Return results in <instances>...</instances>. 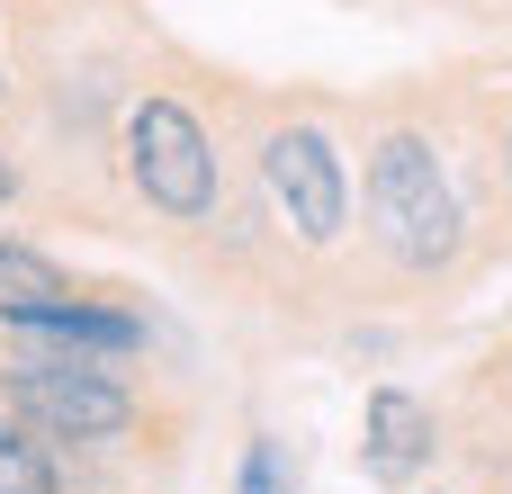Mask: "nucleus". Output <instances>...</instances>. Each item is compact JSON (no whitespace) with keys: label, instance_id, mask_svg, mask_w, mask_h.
<instances>
[{"label":"nucleus","instance_id":"obj_5","mask_svg":"<svg viewBox=\"0 0 512 494\" xmlns=\"http://www.w3.org/2000/svg\"><path fill=\"white\" fill-rule=\"evenodd\" d=\"M432 459H441V423H432V405L405 396V387H378L369 414H360V468H369L378 486H414Z\"/></svg>","mask_w":512,"mask_h":494},{"label":"nucleus","instance_id":"obj_12","mask_svg":"<svg viewBox=\"0 0 512 494\" xmlns=\"http://www.w3.org/2000/svg\"><path fill=\"white\" fill-rule=\"evenodd\" d=\"M504 369H512V360H504Z\"/></svg>","mask_w":512,"mask_h":494},{"label":"nucleus","instance_id":"obj_6","mask_svg":"<svg viewBox=\"0 0 512 494\" xmlns=\"http://www.w3.org/2000/svg\"><path fill=\"white\" fill-rule=\"evenodd\" d=\"M0 324L45 342V351H99V360H126L144 342V324L126 306H90V297H36V306H9Z\"/></svg>","mask_w":512,"mask_h":494},{"label":"nucleus","instance_id":"obj_10","mask_svg":"<svg viewBox=\"0 0 512 494\" xmlns=\"http://www.w3.org/2000/svg\"><path fill=\"white\" fill-rule=\"evenodd\" d=\"M9 189H18V180H9V153H0V198H9Z\"/></svg>","mask_w":512,"mask_h":494},{"label":"nucleus","instance_id":"obj_1","mask_svg":"<svg viewBox=\"0 0 512 494\" xmlns=\"http://www.w3.org/2000/svg\"><path fill=\"white\" fill-rule=\"evenodd\" d=\"M369 234L396 270H450L459 252V189H450V162L432 153V135L414 126H387L369 144Z\"/></svg>","mask_w":512,"mask_h":494},{"label":"nucleus","instance_id":"obj_11","mask_svg":"<svg viewBox=\"0 0 512 494\" xmlns=\"http://www.w3.org/2000/svg\"><path fill=\"white\" fill-rule=\"evenodd\" d=\"M504 180H512V135H504Z\"/></svg>","mask_w":512,"mask_h":494},{"label":"nucleus","instance_id":"obj_8","mask_svg":"<svg viewBox=\"0 0 512 494\" xmlns=\"http://www.w3.org/2000/svg\"><path fill=\"white\" fill-rule=\"evenodd\" d=\"M36 297H72V279H63L45 252H27V243L0 234V315H9V306H36Z\"/></svg>","mask_w":512,"mask_h":494},{"label":"nucleus","instance_id":"obj_2","mask_svg":"<svg viewBox=\"0 0 512 494\" xmlns=\"http://www.w3.org/2000/svg\"><path fill=\"white\" fill-rule=\"evenodd\" d=\"M0 396L45 441H117L135 423V396L99 369V351H18L0 369Z\"/></svg>","mask_w":512,"mask_h":494},{"label":"nucleus","instance_id":"obj_9","mask_svg":"<svg viewBox=\"0 0 512 494\" xmlns=\"http://www.w3.org/2000/svg\"><path fill=\"white\" fill-rule=\"evenodd\" d=\"M234 494H288V450H279L270 432L243 450V486H234Z\"/></svg>","mask_w":512,"mask_h":494},{"label":"nucleus","instance_id":"obj_4","mask_svg":"<svg viewBox=\"0 0 512 494\" xmlns=\"http://www.w3.org/2000/svg\"><path fill=\"white\" fill-rule=\"evenodd\" d=\"M261 180H270V198H279V216H288V234L297 243H342V225H351V180H342V153H333V135L324 126H279L270 144H261Z\"/></svg>","mask_w":512,"mask_h":494},{"label":"nucleus","instance_id":"obj_3","mask_svg":"<svg viewBox=\"0 0 512 494\" xmlns=\"http://www.w3.org/2000/svg\"><path fill=\"white\" fill-rule=\"evenodd\" d=\"M126 180H135V198L144 207H162V216H207L216 207V189H225V171H216V144H207V126L180 108V99H135L126 108Z\"/></svg>","mask_w":512,"mask_h":494},{"label":"nucleus","instance_id":"obj_7","mask_svg":"<svg viewBox=\"0 0 512 494\" xmlns=\"http://www.w3.org/2000/svg\"><path fill=\"white\" fill-rule=\"evenodd\" d=\"M0 494H63V468L45 459L27 414H0Z\"/></svg>","mask_w":512,"mask_h":494}]
</instances>
